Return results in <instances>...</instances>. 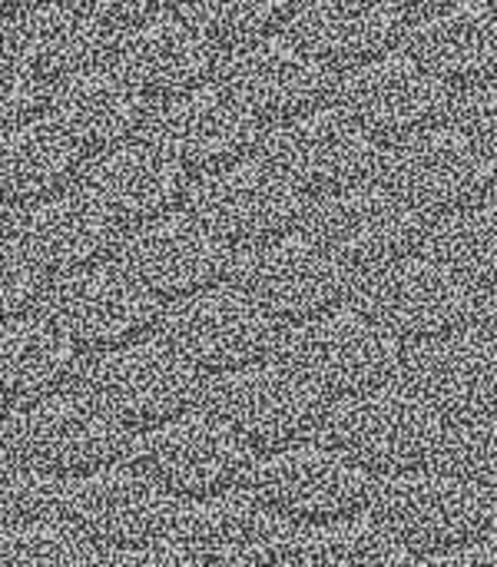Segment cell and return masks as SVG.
Masks as SVG:
<instances>
[{
    "mask_svg": "<svg viewBox=\"0 0 497 567\" xmlns=\"http://www.w3.org/2000/svg\"><path fill=\"white\" fill-rule=\"evenodd\" d=\"M339 103L375 146H402L442 126L448 113V90L408 53H392L349 73L339 90Z\"/></svg>",
    "mask_w": 497,
    "mask_h": 567,
    "instance_id": "cell-1",
    "label": "cell"
},
{
    "mask_svg": "<svg viewBox=\"0 0 497 567\" xmlns=\"http://www.w3.org/2000/svg\"><path fill=\"white\" fill-rule=\"evenodd\" d=\"M149 126L153 143H159L186 173H199L203 179L249 159L262 143V123L222 83L159 103Z\"/></svg>",
    "mask_w": 497,
    "mask_h": 567,
    "instance_id": "cell-2",
    "label": "cell"
},
{
    "mask_svg": "<svg viewBox=\"0 0 497 567\" xmlns=\"http://www.w3.org/2000/svg\"><path fill=\"white\" fill-rule=\"evenodd\" d=\"M222 86L266 126H289L325 110L332 96L329 70L296 40L272 37L229 53L219 66Z\"/></svg>",
    "mask_w": 497,
    "mask_h": 567,
    "instance_id": "cell-3",
    "label": "cell"
},
{
    "mask_svg": "<svg viewBox=\"0 0 497 567\" xmlns=\"http://www.w3.org/2000/svg\"><path fill=\"white\" fill-rule=\"evenodd\" d=\"M389 179L405 203L432 213H455L491 193L497 169L495 159L465 130L438 126L395 146Z\"/></svg>",
    "mask_w": 497,
    "mask_h": 567,
    "instance_id": "cell-4",
    "label": "cell"
},
{
    "mask_svg": "<svg viewBox=\"0 0 497 567\" xmlns=\"http://www.w3.org/2000/svg\"><path fill=\"white\" fill-rule=\"evenodd\" d=\"M113 66L149 103H169L209 86L222 63L219 47L186 13H163L116 37Z\"/></svg>",
    "mask_w": 497,
    "mask_h": 567,
    "instance_id": "cell-5",
    "label": "cell"
},
{
    "mask_svg": "<svg viewBox=\"0 0 497 567\" xmlns=\"http://www.w3.org/2000/svg\"><path fill=\"white\" fill-rule=\"evenodd\" d=\"M272 163L306 193L359 189L379 163L375 143L342 113L319 110L272 136Z\"/></svg>",
    "mask_w": 497,
    "mask_h": 567,
    "instance_id": "cell-6",
    "label": "cell"
},
{
    "mask_svg": "<svg viewBox=\"0 0 497 567\" xmlns=\"http://www.w3.org/2000/svg\"><path fill=\"white\" fill-rule=\"evenodd\" d=\"M46 110L83 153H106L136 140L153 116L149 100L113 63H96L56 80L50 86Z\"/></svg>",
    "mask_w": 497,
    "mask_h": 567,
    "instance_id": "cell-7",
    "label": "cell"
},
{
    "mask_svg": "<svg viewBox=\"0 0 497 567\" xmlns=\"http://www.w3.org/2000/svg\"><path fill=\"white\" fill-rule=\"evenodd\" d=\"M408 17L392 0H309L292 17L296 40L332 73H355L398 50Z\"/></svg>",
    "mask_w": 497,
    "mask_h": 567,
    "instance_id": "cell-8",
    "label": "cell"
},
{
    "mask_svg": "<svg viewBox=\"0 0 497 567\" xmlns=\"http://www.w3.org/2000/svg\"><path fill=\"white\" fill-rule=\"evenodd\" d=\"M189 173L153 140H130L96 153L80 169V189L110 219H156L186 193Z\"/></svg>",
    "mask_w": 497,
    "mask_h": 567,
    "instance_id": "cell-9",
    "label": "cell"
},
{
    "mask_svg": "<svg viewBox=\"0 0 497 567\" xmlns=\"http://www.w3.org/2000/svg\"><path fill=\"white\" fill-rule=\"evenodd\" d=\"M0 43L33 66L46 83H56L106 63V56H113L116 37L76 0H53L46 7L7 17Z\"/></svg>",
    "mask_w": 497,
    "mask_h": 567,
    "instance_id": "cell-10",
    "label": "cell"
},
{
    "mask_svg": "<svg viewBox=\"0 0 497 567\" xmlns=\"http://www.w3.org/2000/svg\"><path fill=\"white\" fill-rule=\"evenodd\" d=\"M408 56L445 90H488L497 83V13L468 0L428 17L408 37Z\"/></svg>",
    "mask_w": 497,
    "mask_h": 567,
    "instance_id": "cell-11",
    "label": "cell"
},
{
    "mask_svg": "<svg viewBox=\"0 0 497 567\" xmlns=\"http://www.w3.org/2000/svg\"><path fill=\"white\" fill-rule=\"evenodd\" d=\"M299 186L272 159H242L203 179L199 206L229 236H276L299 216Z\"/></svg>",
    "mask_w": 497,
    "mask_h": 567,
    "instance_id": "cell-12",
    "label": "cell"
},
{
    "mask_svg": "<svg viewBox=\"0 0 497 567\" xmlns=\"http://www.w3.org/2000/svg\"><path fill=\"white\" fill-rule=\"evenodd\" d=\"M83 169V150L46 116L0 130V196L37 203Z\"/></svg>",
    "mask_w": 497,
    "mask_h": 567,
    "instance_id": "cell-13",
    "label": "cell"
},
{
    "mask_svg": "<svg viewBox=\"0 0 497 567\" xmlns=\"http://www.w3.org/2000/svg\"><path fill=\"white\" fill-rule=\"evenodd\" d=\"M17 233L43 262L76 266L96 259L110 246L113 223L83 189H60L27 206L20 213Z\"/></svg>",
    "mask_w": 497,
    "mask_h": 567,
    "instance_id": "cell-14",
    "label": "cell"
},
{
    "mask_svg": "<svg viewBox=\"0 0 497 567\" xmlns=\"http://www.w3.org/2000/svg\"><path fill=\"white\" fill-rule=\"evenodd\" d=\"M186 17L226 53L279 37L292 17V0H186Z\"/></svg>",
    "mask_w": 497,
    "mask_h": 567,
    "instance_id": "cell-15",
    "label": "cell"
},
{
    "mask_svg": "<svg viewBox=\"0 0 497 567\" xmlns=\"http://www.w3.org/2000/svg\"><path fill=\"white\" fill-rule=\"evenodd\" d=\"M139 262L159 276V279H199L213 272L219 259L216 239L186 216H166L156 219L139 239H136Z\"/></svg>",
    "mask_w": 497,
    "mask_h": 567,
    "instance_id": "cell-16",
    "label": "cell"
},
{
    "mask_svg": "<svg viewBox=\"0 0 497 567\" xmlns=\"http://www.w3.org/2000/svg\"><path fill=\"white\" fill-rule=\"evenodd\" d=\"M329 229L345 249H392L412 233V219L402 199L382 193H352L329 209Z\"/></svg>",
    "mask_w": 497,
    "mask_h": 567,
    "instance_id": "cell-17",
    "label": "cell"
},
{
    "mask_svg": "<svg viewBox=\"0 0 497 567\" xmlns=\"http://www.w3.org/2000/svg\"><path fill=\"white\" fill-rule=\"evenodd\" d=\"M46 80L0 43V130L27 123L46 106Z\"/></svg>",
    "mask_w": 497,
    "mask_h": 567,
    "instance_id": "cell-18",
    "label": "cell"
},
{
    "mask_svg": "<svg viewBox=\"0 0 497 567\" xmlns=\"http://www.w3.org/2000/svg\"><path fill=\"white\" fill-rule=\"evenodd\" d=\"M83 10H90L100 23H106L113 33L133 30L139 23H149L173 10L176 0H76Z\"/></svg>",
    "mask_w": 497,
    "mask_h": 567,
    "instance_id": "cell-19",
    "label": "cell"
},
{
    "mask_svg": "<svg viewBox=\"0 0 497 567\" xmlns=\"http://www.w3.org/2000/svg\"><path fill=\"white\" fill-rule=\"evenodd\" d=\"M465 133L491 159H497V83L468 96V103H465Z\"/></svg>",
    "mask_w": 497,
    "mask_h": 567,
    "instance_id": "cell-20",
    "label": "cell"
},
{
    "mask_svg": "<svg viewBox=\"0 0 497 567\" xmlns=\"http://www.w3.org/2000/svg\"><path fill=\"white\" fill-rule=\"evenodd\" d=\"M405 17H415L418 23L422 20H428V17H438V13H445V10H452V7H462V3H468V0H392Z\"/></svg>",
    "mask_w": 497,
    "mask_h": 567,
    "instance_id": "cell-21",
    "label": "cell"
},
{
    "mask_svg": "<svg viewBox=\"0 0 497 567\" xmlns=\"http://www.w3.org/2000/svg\"><path fill=\"white\" fill-rule=\"evenodd\" d=\"M53 0H0V13H27V10H37V7H46Z\"/></svg>",
    "mask_w": 497,
    "mask_h": 567,
    "instance_id": "cell-22",
    "label": "cell"
},
{
    "mask_svg": "<svg viewBox=\"0 0 497 567\" xmlns=\"http://www.w3.org/2000/svg\"><path fill=\"white\" fill-rule=\"evenodd\" d=\"M3 219H7V199L0 196V226H3Z\"/></svg>",
    "mask_w": 497,
    "mask_h": 567,
    "instance_id": "cell-23",
    "label": "cell"
},
{
    "mask_svg": "<svg viewBox=\"0 0 497 567\" xmlns=\"http://www.w3.org/2000/svg\"><path fill=\"white\" fill-rule=\"evenodd\" d=\"M488 7H491V10H495V13H497V0H488Z\"/></svg>",
    "mask_w": 497,
    "mask_h": 567,
    "instance_id": "cell-24",
    "label": "cell"
},
{
    "mask_svg": "<svg viewBox=\"0 0 497 567\" xmlns=\"http://www.w3.org/2000/svg\"><path fill=\"white\" fill-rule=\"evenodd\" d=\"M0 37H3V17H0Z\"/></svg>",
    "mask_w": 497,
    "mask_h": 567,
    "instance_id": "cell-25",
    "label": "cell"
}]
</instances>
